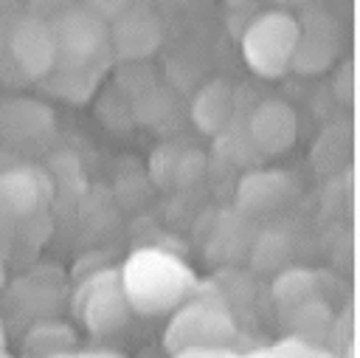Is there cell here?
<instances>
[{
  "label": "cell",
  "mask_w": 360,
  "mask_h": 358,
  "mask_svg": "<svg viewBox=\"0 0 360 358\" xmlns=\"http://www.w3.org/2000/svg\"><path fill=\"white\" fill-rule=\"evenodd\" d=\"M191 285V273L174 257L158 251H141L127 262L124 273V299L143 310L158 313L172 307Z\"/></svg>",
  "instance_id": "6da1fadb"
},
{
  "label": "cell",
  "mask_w": 360,
  "mask_h": 358,
  "mask_svg": "<svg viewBox=\"0 0 360 358\" xmlns=\"http://www.w3.org/2000/svg\"><path fill=\"white\" fill-rule=\"evenodd\" d=\"M295 42H298V25L292 23V17L273 11L250 23L245 34V59L256 73L278 76L290 65Z\"/></svg>",
  "instance_id": "7a4b0ae2"
},
{
  "label": "cell",
  "mask_w": 360,
  "mask_h": 358,
  "mask_svg": "<svg viewBox=\"0 0 360 358\" xmlns=\"http://www.w3.org/2000/svg\"><path fill=\"white\" fill-rule=\"evenodd\" d=\"M231 335V321L222 310L214 307H188L183 310L174 324L169 327V347L186 350V347H208Z\"/></svg>",
  "instance_id": "3957f363"
},
{
  "label": "cell",
  "mask_w": 360,
  "mask_h": 358,
  "mask_svg": "<svg viewBox=\"0 0 360 358\" xmlns=\"http://www.w3.org/2000/svg\"><path fill=\"white\" fill-rule=\"evenodd\" d=\"M250 138L264 155L284 152L295 141V116L284 101H264L250 116Z\"/></svg>",
  "instance_id": "277c9868"
},
{
  "label": "cell",
  "mask_w": 360,
  "mask_h": 358,
  "mask_svg": "<svg viewBox=\"0 0 360 358\" xmlns=\"http://www.w3.org/2000/svg\"><path fill=\"white\" fill-rule=\"evenodd\" d=\"M14 54L22 65V70H28L31 76H42L53 68V59H56L53 34L48 28H42L39 23L22 25L14 37Z\"/></svg>",
  "instance_id": "5b68a950"
},
{
  "label": "cell",
  "mask_w": 360,
  "mask_h": 358,
  "mask_svg": "<svg viewBox=\"0 0 360 358\" xmlns=\"http://www.w3.org/2000/svg\"><path fill=\"white\" fill-rule=\"evenodd\" d=\"M42 178L37 172H6L0 175V217H20L39 206Z\"/></svg>",
  "instance_id": "8992f818"
},
{
  "label": "cell",
  "mask_w": 360,
  "mask_h": 358,
  "mask_svg": "<svg viewBox=\"0 0 360 358\" xmlns=\"http://www.w3.org/2000/svg\"><path fill=\"white\" fill-rule=\"evenodd\" d=\"M51 127V110L31 99H14L0 107V132L8 138H39Z\"/></svg>",
  "instance_id": "52a82bcc"
},
{
  "label": "cell",
  "mask_w": 360,
  "mask_h": 358,
  "mask_svg": "<svg viewBox=\"0 0 360 358\" xmlns=\"http://www.w3.org/2000/svg\"><path fill=\"white\" fill-rule=\"evenodd\" d=\"M56 42V51L62 48L65 54L76 56V59H87L90 54H96L104 42V31L98 25L96 17H84V14H76L70 20L62 23L59 34L53 37Z\"/></svg>",
  "instance_id": "ba28073f"
},
{
  "label": "cell",
  "mask_w": 360,
  "mask_h": 358,
  "mask_svg": "<svg viewBox=\"0 0 360 358\" xmlns=\"http://www.w3.org/2000/svg\"><path fill=\"white\" fill-rule=\"evenodd\" d=\"M231 116V90L222 82H214L202 87V93L194 99V121L205 132H217Z\"/></svg>",
  "instance_id": "9c48e42d"
},
{
  "label": "cell",
  "mask_w": 360,
  "mask_h": 358,
  "mask_svg": "<svg viewBox=\"0 0 360 358\" xmlns=\"http://www.w3.org/2000/svg\"><path fill=\"white\" fill-rule=\"evenodd\" d=\"M124 293H118V288L112 285H98L93 288L90 299H87V324L93 330H110L115 324L124 321Z\"/></svg>",
  "instance_id": "30bf717a"
},
{
  "label": "cell",
  "mask_w": 360,
  "mask_h": 358,
  "mask_svg": "<svg viewBox=\"0 0 360 358\" xmlns=\"http://www.w3.org/2000/svg\"><path fill=\"white\" fill-rule=\"evenodd\" d=\"M158 42V31L152 25L149 17H121V23L115 25V45L127 54V56H141L146 51H152Z\"/></svg>",
  "instance_id": "8fae6325"
},
{
  "label": "cell",
  "mask_w": 360,
  "mask_h": 358,
  "mask_svg": "<svg viewBox=\"0 0 360 358\" xmlns=\"http://www.w3.org/2000/svg\"><path fill=\"white\" fill-rule=\"evenodd\" d=\"M287 192V180L284 175H276V172H262V175H250L242 186H239V195L248 206L253 209H267L273 203H278Z\"/></svg>",
  "instance_id": "7c38bea8"
},
{
  "label": "cell",
  "mask_w": 360,
  "mask_h": 358,
  "mask_svg": "<svg viewBox=\"0 0 360 358\" xmlns=\"http://www.w3.org/2000/svg\"><path fill=\"white\" fill-rule=\"evenodd\" d=\"M273 296L278 304H287V307H301L309 302L312 296V273L301 271V268H292V271H284L276 285H273Z\"/></svg>",
  "instance_id": "4fadbf2b"
},
{
  "label": "cell",
  "mask_w": 360,
  "mask_h": 358,
  "mask_svg": "<svg viewBox=\"0 0 360 358\" xmlns=\"http://www.w3.org/2000/svg\"><path fill=\"white\" fill-rule=\"evenodd\" d=\"M0 344H3V327H0Z\"/></svg>",
  "instance_id": "5bb4252c"
},
{
  "label": "cell",
  "mask_w": 360,
  "mask_h": 358,
  "mask_svg": "<svg viewBox=\"0 0 360 358\" xmlns=\"http://www.w3.org/2000/svg\"><path fill=\"white\" fill-rule=\"evenodd\" d=\"M0 282H3V268H0Z\"/></svg>",
  "instance_id": "9a60e30c"
}]
</instances>
